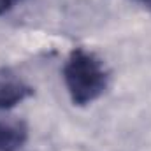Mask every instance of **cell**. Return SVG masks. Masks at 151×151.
Wrapping results in <instances>:
<instances>
[{
    "label": "cell",
    "instance_id": "6da1fadb",
    "mask_svg": "<svg viewBox=\"0 0 151 151\" xmlns=\"http://www.w3.org/2000/svg\"><path fill=\"white\" fill-rule=\"evenodd\" d=\"M63 81L72 104L83 107L102 97L109 76L102 62L91 51L76 47L63 65Z\"/></svg>",
    "mask_w": 151,
    "mask_h": 151
},
{
    "label": "cell",
    "instance_id": "7a4b0ae2",
    "mask_svg": "<svg viewBox=\"0 0 151 151\" xmlns=\"http://www.w3.org/2000/svg\"><path fill=\"white\" fill-rule=\"evenodd\" d=\"M32 86L27 84L19 76L12 74L7 69L0 70V109H12L14 106L32 97Z\"/></svg>",
    "mask_w": 151,
    "mask_h": 151
},
{
    "label": "cell",
    "instance_id": "3957f363",
    "mask_svg": "<svg viewBox=\"0 0 151 151\" xmlns=\"http://www.w3.org/2000/svg\"><path fill=\"white\" fill-rule=\"evenodd\" d=\"M28 141V128L23 121L0 119V151H23Z\"/></svg>",
    "mask_w": 151,
    "mask_h": 151
},
{
    "label": "cell",
    "instance_id": "277c9868",
    "mask_svg": "<svg viewBox=\"0 0 151 151\" xmlns=\"http://www.w3.org/2000/svg\"><path fill=\"white\" fill-rule=\"evenodd\" d=\"M19 2H23V0H0V16L7 14L9 11H12Z\"/></svg>",
    "mask_w": 151,
    "mask_h": 151
},
{
    "label": "cell",
    "instance_id": "5b68a950",
    "mask_svg": "<svg viewBox=\"0 0 151 151\" xmlns=\"http://www.w3.org/2000/svg\"><path fill=\"white\" fill-rule=\"evenodd\" d=\"M135 2H139L141 5H144L146 9H150L151 11V0H135Z\"/></svg>",
    "mask_w": 151,
    "mask_h": 151
}]
</instances>
